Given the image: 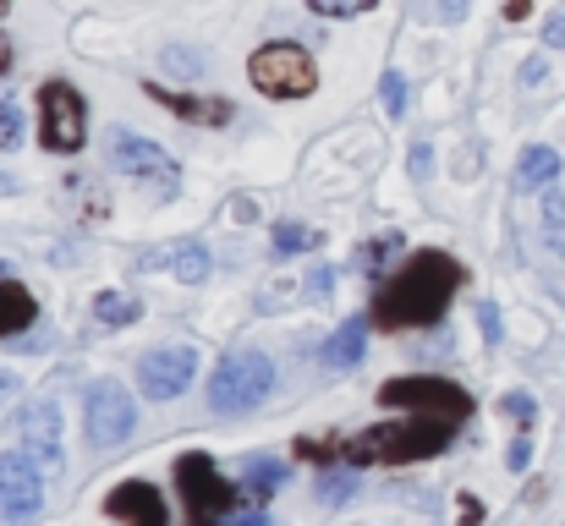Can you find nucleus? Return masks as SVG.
<instances>
[{
	"label": "nucleus",
	"instance_id": "nucleus-1",
	"mask_svg": "<svg viewBox=\"0 0 565 526\" xmlns=\"http://www.w3.org/2000/svg\"><path fill=\"white\" fill-rule=\"evenodd\" d=\"M461 286V264L450 253H412L374 297V324L379 330H428L445 319L450 297Z\"/></svg>",
	"mask_w": 565,
	"mask_h": 526
},
{
	"label": "nucleus",
	"instance_id": "nucleus-2",
	"mask_svg": "<svg viewBox=\"0 0 565 526\" xmlns=\"http://www.w3.org/2000/svg\"><path fill=\"white\" fill-rule=\"evenodd\" d=\"M450 444V422L434 417H406V422H379L369 433L347 439L341 455L358 466H406V461H434Z\"/></svg>",
	"mask_w": 565,
	"mask_h": 526
},
{
	"label": "nucleus",
	"instance_id": "nucleus-3",
	"mask_svg": "<svg viewBox=\"0 0 565 526\" xmlns=\"http://www.w3.org/2000/svg\"><path fill=\"white\" fill-rule=\"evenodd\" d=\"M275 395V362L264 351H225L209 373V411L214 417H247Z\"/></svg>",
	"mask_w": 565,
	"mask_h": 526
},
{
	"label": "nucleus",
	"instance_id": "nucleus-4",
	"mask_svg": "<svg viewBox=\"0 0 565 526\" xmlns=\"http://www.w3.org/2000/svg\"><path fill=\"white\" fill-rule=\"evenodd\" d=\"M247 77H253V88H258L264 99H308V94L319 88V61H313L308 44L280 39V44L253 50Z\"/></svg>",
	"mask_w": 565,
	"mask_h": 526
},
{
	"label": "nucleus",
	"instance_id": "nucleus-5",
	"mask_svg": "<svg viewBox=\"0 0 565 526\" xmlns=\"http://www.w3.org/2000/svg\"><path fill=\"white\" fill-rule=\"evenodd\" d=\"M379 400L390 411H406V417H434V422H461L472 411V395L450 378H434V373H412V378H390L379 389Z\"/></svg>",
	"mask_w": 565,
	"mask_h": 526
},
{
	"label": "nucleus",
	"instance_id": "nucleus-6",
	"mask_svg": "<svg viewBox=\"0 0 565 526\" xmlns=\"http://www.w3.org/2000/svg\"><path fill=\"white\" fill-rule=\"evenodd\" d=\"M177 489H182V500H188L192 526H225L231 511H236V483H225L220 466H214L203 450H192V455L177 461Z\"/></svg>",
	"mask_w": 565,
	"mask_h": 526
},
{
	"label": "nucleus",
	"instance_id": "nucleus-7",
	"mask_svg": "<svg viewBox=\"0 0 565 526\" xmlns=\"http://www.w3.org/2000/svg\"><path fill=\"white\" fill-rule=\"evenodd\" d=\"M39 143L50 154H77L88 143V105L66 77H50L39 88Z\"/></svg>",
	"mask_w": 565,
	"mask_h": 526
},
{
	"label": "nucleus",
	"instance_id": "nucleus-8",
	"mask_svg": "<svg viewBox=\"0 0 565 526\" xmlns=\"http://www.w3.org/2000/svg\"><path fill=\"white\" fill-rule=\"evenodd\" d=\"M132 422H138V400L121 378H99L88 384V400H83V428H88V444L94 450H116L132 439Z\"/></svg>",
	"mask_w": 565,
	"mask_h": 526
},
{
	"label": "nucleus",
	"instance_id": "nucleus-9",
	"mask_svg": "<svg viewBox=\"0 0 565 526\" xmlns=\"http://www.w3.org/2000/svg\"><path fill=\"white\" fill-rule=\"evenodd\" d=\"M110 160H116L121 175H132L138 186H149V197H177V186H182L177 160L160 143H149V138L127 132V127H110Z\"/></svg>",
	"mask_w": 565,
	"mask_h": 526
},
{
	"label": "nucleus",
	"instance_id": "nucleus-10",
	"mask_svg": "<svg viewBox=\"0 0 565 526\" xmlns=\"http://www.w3.org/2000/svg\"><path fill=\"white\" fill-rule=\"evenodd\" d=\"M44 505V472L28 461V450H6L0 455V516L6 522H28Z\"/></svg>",
	"mask_w": 565,
	"mask_h": 526
},
{
	"label": "nucleus",
	"instance_id": "nucleus-11",
	"mask_svg": "<svg viewBox=\"0 0 565 526\" xmlns=\"http://www.w3.org/2000/svg\"><path fill=\"white\" fill-rule=\"evenodd\" d=\"M22 450H28V461L44 477H61L66 455H61V411H55V400H28V411H22Z\"/></svg>",
	"mask_w": 565,
	"mask_h": 526
},
{
	"label": "nucleus",
	"instance_id": "nucleus-12",
	"mask_svg": "<svg viewBox=\"0 0 565 526\" xmlns=\"http://www.w3.org/2000/svg\"><path fill=\"white\" fill-rule=\"evenodd\" d=\"M192 373H198V351L192 346H160V351H149L143 367H138L149 400H177V395H188Z\"/></svg>",
	"mask_w": 565,
	"mask_h": 526
},
{
	"label": "nucleus",
	"instance_id": "nucleus-13",
	"mask_svg": "<svg viewBox=\"0 0 565 526\" xmlns=\"http://www.w3.org/2000/svg\"><path fill=\"white\" fill-rule=\"evenodd\" d=\"M105 516H110V522H121V526H171L166 494H160L154 483H143V477L116 483V489H110V500H105Z\"/></svg>",
	"mask_w": 565,
	"mask_h": 526
},
{
	"label": "nucleus",
	"instance_id": "nucleus-14",
	"mask_svg": "<svg viewBox=\"0 0 565 526\" xmlns=\"http://www.w3.org/2000/svg\"><path fill=\"white\" fill-rule=\"evenodd\" d=\"M132 269H143V275L171 269L182 286H203V280H209V269H214V258H209V247H203V241H160V247H143Z\"/></svg>",
	"mask_w": 565,
	"mask_h": 526
},
{
	"label": "nucleus",
	"instance_id": "nucleus-15",
	"mask_svg": "<svg viewBox=\"0 0 565 526\" xmlns=\"http://www.w3.org/2000/svg\"><path fill=\"white\" fill-rule=\"evenodd\" d=\"M149 99H160L166 110H177V116H188L198 127H231V105L225 99H209V94H182V88H160V83H149Z\"/></svg>",
	"mask_w": 565,
	"mask_h": 526
},
{
	"label": "nucleus",
	"instance_id": "nucleus-16",
	"mask_svg": "<svg viewBox=\"0 0 565 526\" xmlns=\"http://www.w3.org/2000/svg\"><path fill=\"white\" fill-rule=\"evenodd\" d=\"M363 346H369V324H363V319H347V324L319 346V362H324L330 373H347V367L363 362Z\"/></svg>",
	"mask_w": 565,
	"mask_h": 526
},
{
	"label": "nucleus",
	"instance_id": "nucleus-17",
	"mask_svg": "<svg viewBox=\"0 0 565 526\" xmlns=\"http://www.w3.org/2000/svg\"><path fill=\"white\" fill-rule=\"evenodd\" d=\"M33 319H39V302H33V291H28V286H17V280H0V341L22 335Z\"/></svg>",
	"mask_w": 565,
	"mask_h": 526
},
{
	"label": "nucleus",
	"instance_id": "nucleus-18",
	"mask_svg": "<svg viewBox=\"0 0 565 526\" xmlns=\"http://www.w3.org/2000/svg\"><path fill=\"white\" fill-rule=\"evenodd\" d=\"M555 175H561V154H555L550 143L522 149V160H516V186H522V192H539V186H550Z\"/></svg>",
	"mask_w": 565,
	"mask_h": 526
},
{
	"label": "nucleus",
	"instance_id": "nucleus-19",
	"mask_svg": "<svg viewBox=\"0 0 565 526\" xmlns=\"http://www.w3.org/2000/svg\"><path fill=\"white\" fill-rule=\"evenodd\" d=\"M94 319H99L105 330H127V324L143 319V302L127 297V291H99V297H94Z\"/></svg>",
	"mask_w": 565,
	"mask_h": 526
},
{
	"label": "nucleus",
	"instance_id": "nucleus-20",
	"mask_svg": "<svg viewBox=\"0 0 565 526\" xmlns=\"http://www.w3.org/2000/svg\"><path fill=\"white\" fill-rule=\"evenodd\" d=\"M308 247H319V230L313 225H297V219H280L275 225V253L286 258V253H308Z\"/></svg>",
	"mask_w": 565,
	"mask_h": 526
},
{
	"label": "nucleus",
	"instance_id": "nucleus-21",
	"mask_svg": "<svg viewBox=\"0 0 565 526\" xmlns=\"http://www.w3.org/2000/svg\"><path fill=\"white\" fill-rule=\"evenodd\" d=\"M544 247L550 253H565V197H544Z\"/></svg>",
	"mask_w": 565,
	"mask_h": 526
},
{
	"label": "nucleus",
	"instance_id": "nucleus-22",
	"mask_svg": "<svg viewBox=\"0 0 565 526\" xmlns=\"http://www.w3.org/2000/svg\"><path fill=\"white\" fill-rule=\"evenodd\" d=\"M379 88H384V116L401 121V116H406V77H401V72H384Z\"/></svg>",
	"mask_w": 565,
	"mask_h": 526
},
{
	"label": "nucleus",
	"instance_id": "nucleus-23",
	"mask_svg": "<svg viewBox=\"0 0 565 526\" xmlns=\"http://www.w3.org/2000/svg\"><path fill=\"white\" fill-rule=\"evenodd\" d=\"M171 72H182V77H203V55L198 50H182V44H166V55H160Z\"/></svg>",
	"mask_w": 565,
	"mask_h": 526
},
{
	"label": "nucleus",
	"instance_id": "nucleus-24",
	"mask_svg": "<svg viewBox=\"0 0 565 526\" xmlns=\"http://www.w3.org/2000/svg\"><path fill=\"white\" fill-rule=\"evenodd\" d=\"M17 143H22V116L11 99H0V154H11Z\"/></svg>",
	"mask_w": 565,
	"mask_h": 526
},
{
	"label": "nucleus",
	"instance_id": "nucleus-25",
	"mask_svg": "<svg viewBox=\"0 0 565 526\" xmlns=\"http://www.w3.org/2000/svg\"><path fill=\"white\" fill-rule=\"evenodd\" d=\"M247 472L258 477V494L280 489V477H286V466H280V461H269V455H253V461H247Z\"/></svg>",
	"mask_w": 565,
	"mask_h": 526
},
{
	"label": "nucleus",
	"instance_id": "nucleus-26",
	"mask_svg": "<svg viewBox=\"0 0 565 526\" xmlns=\"http://www.w3.org/2000/svg\"><path fill=\"white\" fill-rule=\"evenodd\" d=\"M369 0H313V17H363Z\"/></svg>",
	"mask_w": 565,
	"mask_h": 526
},
{
	"label": "nucleus",
	"instance_id": "nucleus-27",
	"mask_svg": "<svg viewBox=\"0 0 565 526\" xmlns=\"http://www.w3.org/2000/svg\"><path fill=\"white\" fill-rule=\"evenodd\" d=\"M319 494H324V505H341V500L352 494V477H324V489H319Z\"/></svg>",
	"mask_w": 565,
	"mask_h": 526
},
{
	"label": "nucleus",
	"instance_id": "nucleus-28",
	"mask_svg": "<svg viewBox=\"0 0 565 526\" xmlns=\"http://www.w3.org/2000/svg\"><path fill=\"white\" fill-rule=\"evenodd\" d=\"M428 165H434V154H428V143H417V149H412V171H417V181H428Z\"/></svg>",
	"mask_w": 565,
	"mask_h": 526
},
{
	"label": "nucleus",
	"instance_id": "nucleus-29",
	"mask_svg": "<svg viewBox=\"0 0 565 526\" xmlns=\"http://www.w3.org/2000/svg\"><path fill=\"white\" fill-rule=\"evenodd\" d=\"M505 411H511V417H522V422H527V417H533V400H527V395H511V400H505Z\"/></svg>",
	"mask_w": 565,
	"mask_h": 526
},
{
	"label": "nucleus",
	"instance_id": "nucleus-30",
	"mask_svg": "<svg viewBox=\"0 0 565 526\" xmlns=\"http://www.w3.org/2000/svg\"><path fill=\"white\" fill-rule=\"evenodd\" d=\"M544 44H565V17H550V22H544Z\"/></svg>",
	"mask_w": 565,
	"mask_h": 526
},
{
	"label": "nucleus",
	"instance_id": "nucleus-31",
	"mask_svg": "<svg viewBox=\"0 0 565 526\" xmlns=\"http://www.w3.org/2000/svg\"><path fill=\"white\" fill-rule=\"evenodd\" d=\"M544 77H550L544 61H527V66H522V83H544Z\"/></svg>",
	"mask_w": 565,
	"mask_h": 526
},
{
	"label": "nucleus",
	"instance_id": "nucleus-32",
	"mask_svg": "<svg viewBox=\"0 0 565 526\" xmlns=\"http://www.w3.org/2000/svg\"><path fill=\"white\" fill-rule=\"evenodd\" d=\"M505 461H511V472H522V466H527V439H516V444H511V455H505Z\"/></svg>",
	"mask_w": 565,
	"mask_h": 526
},
{
	"label": "nucleus",
	"instance_id": "nucleus-33",
	"mask_svg": "<svg viewBox=\"0 0 565 526\" xmlns=\"http://www.w3.org/2000/svg\"><path fill=\"white\" fill-rule=\"evenodd\" d=\"M483 335H489V341L500 335V313H494V308H483Z\"/></svg>",
	"mask_w": 565,
	"mask_h": 526
},
{
	"label": "nucleus",
	"instance_id": "nucleus-34",
	"mask_svg": "<svg viewBox=\"0 0 565 526\" xmlns=\"http://www.w3.org/2000/svg\"><path fill=\"white\" fill-rule=\"evenodd\" d=\"M11 395H17V378H11V373H6V367H0V406H6V400H11Z\"/></svg>",
	"mask_w": 565,
	"mask_h": 526
},
{
	"label": "nucleus",
	"instance_id": "nucleus-35",
	"mask_svg": "<svg viewBox=\"0 0 565 526\" xmlns=\"http://www.w3.org/2000/svg\"><path fill=\"white\" fill-rule=\"evenodd\" d=\"M0 72H11V44L0 39Z\"/></svg>",
	"mask_w": 565,
	"mask_h": 526
},
{
	"label": "nucleus",
	"instance_id": "nucleus-36",
	"mask_svg": "<svg viewBox=\"0 0 565 526\" xmlns=\"http://www.w3.org/2000/svg\"><path fill=\"white\" fill-rule=\"evenodd\" d=\"M6 192H11V175H0V197H6Z\"/></svg>",
	"mask_w": 565,
	"mask_h": 526
},
{
	"label": "nucleus",
	"instance_id": "nucleus-37",
	"mask_svg": "<svg viewBox=\"0 0 565 526\" xmlns=\"http://www.w3.org/2000/svg\"><path fill=\"white\" fill-rule=\"evenodd\" d=\"M0 280H11V275H6V258H0Z\"/></svg>",
	"mask_w": 565,
	"mask_h": 526
}]
</instances>
